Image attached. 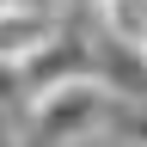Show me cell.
I'll list each match as a JSON object with an SVG mask.
<instances>
[{
    "mask_svg": "<svg viewBox=\"0 0 147 147\" xmlns=\"http://www.w3.org/2000/svg\"><path fill=\"white\" fill-rule=\"evenodd\" d=\"M110 117V92L92 80H67L49 92H31L25 129H12V147H80L86 135H98Z\"/></svg>",
    "mask_w": 147,
    "mask_h": 147,
    "instance_id": "obj_1",
    "label": "cell"
},
{
    "mask_svg": "<svg viewBox=\"0 0 147 147\" xmlns=\"http://www.w3.org/2000/svg\"><path fill=\"white\" fill-rule=\"evenodd\" d=\"M92 61H98V49H92L80 31H55L43 49H31L25 61H18L25 98H31V92H49V86H67V80H86Z\"/></svg>",
    "mask_w": 147,
    "mask_h": 147,
    "instance_id": "obj_2",
    "label": "cell"
},
{
    "mask_svg": "<svg viewBox=\"0 0 147 147\" xmlns=\"http://www.w3.org/2000/svg\"><path fill=\"white\" fill-rule=\"evenodd\" d=\"M55 31H61V18H55L49 6H31V0L0 6V61H25V55L43 49Z\"/></svg>",
    "mask_w": 147,
    "mask_h": 147,
    "instance_id": "obj_3",
    "label": "cell"
},
{
    "mask_svg": "<svg viewBox=\"0 0 147 147\" xmlns=\"http://www.w3.org/2000/svg\"><path fill=\"white\" fill-rule=\"evenodd\" d=\"M92 12H98V25H104V43L135 49L147 37V0H98Z\"/></svg>",
    "mask_w": 147,
    "mask_h": 147,
    "instance_id": "obj_4",
    "label": "cell"
},
{
    "mask_svg": "<svg viewBox=\"0 0 147 147\" xmlns=\"http://www.w3.org/2000/svg\"><path fill=\"white\" fill-rule=\"evenodd\" d=\"M117 135H123L129 147H147V98L117 104Z\"/></svg>",
    "mask_w": 147,
    "mask_h": 147,
    "instance_id": "obj_5",
    "label": "cell"
},
{
    "mask_svg": "<svg viewBox=\"0 0 147 147\" xmlns=\"http://www.w3.org/2000/svg\"><path fill=\"white\" fill-rule=\"evenodd\" d=\"M25 98V80H18V61H0V110H12Z\"/></svg>",
    "mask_w": 147,
    "mask_h": 147,
    "instance_id": "obj_6",
    "label": "cell"
},
{
    "mask_svg": "<svg viewBox=\"0 0 147 147\" xmlns=\"http://www.w3.org/2000/svg\"><path fill=\"white\" fill-rule=\"evenodd\" d=\"M0 147H12V110H0Z\"/></svg>",
    "mask_w": 147,
    "mask_h": 147,
    "instance_id": "obj_7",
    "label": "cell"
},
{
    "mask_svg": "<svg viewBox=\"0 0 147 147\" xmlns=\"http://www.w3.org/2000/svg\"><path fill=\"white\" fill-rule=\"evenodd\" d=\"M98 0H61V12H92Z\"/></svg>",
    "mask_w": 147,
    "mask_h": 147,
    "instance_id": "obj_8",
    "label": "cell"
},
{
    "mask_svg": "<svg viewBox=\"0 0 147 147\" xmlns=\"http://www.w3.org/2000/svg\"><path fill=\"white\" fill-rule=\"evenodd\" d=\"M135 55H141V61H147V37H141V43H135Z\"/></svg>",
    "mask_w": 147,
    "mask_h": 147,
    "instance_id": "obj_9",
    "label": "cell"
},
{
    "mask_svg": "<svg viewBox=\"0 0 147 147\" xmlns=\"http://www.w3.org/2000/svg\"><path fill=\"white\" fill-rule=\"evenodd\" d=\"M0 6H12V0H0Z\"/></svg>",
    "mask_w": 147,
    "mask_h": 147,
    "instance_id": "obj_10",
    "label": "cell"
}]
</instances>
